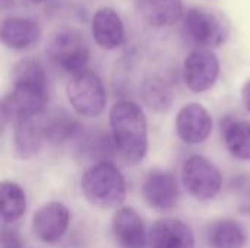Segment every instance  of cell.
<instances>
[{
    "label": "cell",
    "mask_w": 250,
    "mask_h": 248,
    "mask_svg": "<svg viewBox=\"0 0 250 248\" xmlns=\"http://www.w3.org/2000/svg\"><path fill=\"white\" fill-rule=\"evenodd\" d=\"M48 101L47 76L37 58H23L13 69V88L1 101L3 123L16 126L44 113Z\"/></svg>",
    "instance_id": "cell-1"
},
{
    "label": "cell",
    "mask_w": 250,
    "mask_h": 248,
    "mask_svg": "<svg viewBox=\"0 0 250 248\" xmlns=\"http://www.w3.org/2000/svg\"><path fill=\"white\" fill-rule=\"evenodd\" d=\"M111 137L116 153L126 164L141 162L148 152V123L133 101H120L110 110Z\"/></svg>",
    "instance_id": "cell-2"
},
{
    "label": "cell",
    "mask_w": 250,
    "mask_h": 248,
    "mask_svg": "<svg viewBox=\"0 0 250 248\" xmlns=\"http://www.w3.org/2000/svg\"><path fill=\"white\" fill-rule=\"evenodd\" d=\"M85 199L95 208L113 209L126 199V181L117 167L108 161L95 162L81 178Z\"/></svg>",
    "instance_id": "cell-3"
},
{
    "label": "cell",
    "mask_w": 250,
    "mask_h": 248,
    "mask_svg": "<svg viewBox=\"0 0 250 248\" xmlns=\"http://www.w3.org/2000/svg\"><path fill=\"white\" fill-rule=\"evenodd\" d=\"M47 56L57 69L72 76L85 70L89 47L82 32L64 26L51 34L47 42Z\"/></svg>",
    "instance_id": "cell-4"
},
{
    "label": "cell",
    "mask_w": 250,
    "mask_h": 248,
    "mask_svg": "<svg viewBox=\"0 0 250 248\" xmlns=\"http://www.w3.org/2000/svg\"><path fill=\"white\" fill-rule=\"evenodd\" d=\"M183 35L196 45L218 47L230 37V22L220 12L190 7L183 18Z\"/></svg>",
    "instance_id": "cell-5"
},
{
    "label": "cell",
    "mask_w": 250,
    "mask_h": 248,
    "mask_svg": "<svg viewBox=\"0 0 250 248\" xmlns=\"http://www.w3.org/2000/svg\"><path fill=\"white\" fill-rule=\"evenodd\" d=\"M67 99L72 108L82 117H97L104 111L107 96L100 76L91 70L72 75L67 88Z\"/></svg>",
    "instance_id": "cell-6"
},
{
    "label": "cell",
    "mask_w": 250,
    "mask_h": 248,
    "mask_svg": "<svg viewBox=\"0 0 250 248\" xmlns=\"http://www.w3.org/2000/svg\"><path fill=\"white\" fill-rule=\"evenodd\" d=\"M182 180L186 190L198 200L214 199L223 184L220 170L202 155H193L186 159L182 170Z\"/></svg>",
    "instance_id": "cell-7"
},
{
    "label": "cell",
    "mask_w": 250,
    "mask_h": 248,
    "mask_svg": "<svg viewBox=\"0 0 250 248\" xmlns=\"http://www.w3.org/2000/svg\"><path fill=\"white\" fill-rule=\"evenodd\" d=\"M220 73L218 57L207 48L193 50L183 64V79L186 86L193 92L211 89Z\"/></svg>",
    "instance_id": "cell-8"
},
{
    "label": "cell",
    "mask_w": 250,
    "mask_h": 248,
    "mask_svg": "<svg viewBox=\"0 0 250 248\" xmlns=\"http://www.w3.org/2000/svg\"><path fill=\"white\" fill-rule=\"evenodd\" d=\"M70 221L69 209L60 202L42 205L32 216L34 234L47 244H54L66 234Z\"/></svg>",
    "instance_id": "cell-9"
},
{
    "label": "cell",
    "mask_w": 250,
    "mask_h": 248,
    "mask_svg": "<svg viewBox=\"0 0 250 248\" xmlns=\"http://www.w3.org/2000/svg\"><path fill=\"white\" fill-rule=\"evenodd\" d=\"M212 117L201 104L185 105L176 118V130L179 137L188 145H201L212 133Z\"/></svg>",
    "instance_id": "cell-10"
},
{
    "label": "cell",
    "mask_w": 250,
    "mask_h": 248,
    "mask_svg": "<svg viewBox=\"0 0 250 248\" xmlns=\"http://www.w3.org/2000/svg\"><path fill=\"white\" fill-rule=\"evenodd\" d=\"M142 193L146 203L160 212L171 210L179 202V186L173 174L167 171H152L146 175Z\"/></svg>",
    "instance_id": "cell-11"
},
{
    "label": "cell",
    "mask_w": 250,
    "mask_h": 248,
    "mask_svg": "<svg viewBox=\"0 0 250 248\" xmlns=\"http://www.w3.org/2000/svg\"><path fill=\"white\" fill-rule=\"evenodd\" d=\"M151 248H195L192 229L179 219H160L149 231Z\"/></svg>",
    "instance_id": "cell-12"
},
{
    "label": "cell",
    "mask_w": 250,
    "mask_h": 248,
    "mask_svg": "<svg viewBox=\"0 0 250 248\" xmlns=\"http://www.w3.org/2000/svg\"><path fill=\"white\" fill-rule=\"evenodd\" d=\"M91 32L95 42L104 50H116L125 41L123 20L111 7H103L95 12L91 22Z\"/></svg>",
    "instance_id": "cell-13"
},
{
    "label": "cell",
    "mask_w": 250,
    "mask_h": 248,
    "mask_svg": "<svg viewBox=\"0 0 250 248\" xmlns=\"http://www.w3.org/2000/svg\"><path fill=\"white\" fill-rule=\"evenodd\" d=\"M113 235L120 248H145L146 246L144 222L132 208H122L116 212Z\"/></svg>",
    "instance_id": "cell-14"
},
{
    "label": "cell",
    "mask_w": 250,
    "mask_h": 248,
    "mask_svg": "<svg viewBox=\"0 0 250 248\" xmlns=\"http://www.w3.org/2000/svg\"><path fill=\"white\" fill-rule=\"evenodd\" d=\"M1 42L10 50H26L38 42L41 29L38 23L28 18L10 16L1 23Z\"/></svg>",
    "instance_id": "cell-15"
},
{
    "label": "cell",
    "mask_w": 250,
    "mask_h": 248,
    "mask_svg": "<svg viewBox=\"0 0 250 248\" xmlns=\"http://www.w3.org/2000/svg\"><path fill=\"white\" fill-rule=\"evenodd\" d=\"M136 7L142 19L152 28L171 26L183 13L182 0H136Z\"/></svg>",
    "instance_id": "cell-16"
},
{
    "label": "cell",
    "mask_w": 250,
    "mask_h": 248,
    "mask_svg": "<svg viewBox=\"0 0 250 248\" xmlns=\"http://www.w3.org/2000/svg\"><path fill=\"white\" fill-rule=\"evenodd\" d=\"M41 114L15 126L13 153L16 158L31 159L38 155L42 142L45 140L41 126Z\"/></svg>",
    "instance_id": "cell-17"
},
{
    "label": "cell",
    "mask_w": 250,
    "mask_h": 248,
    "mask_svg": "<svg viewBox=\"0 0 250 248\" xmlns=\"http://www.w3.org/2000/svg\"><path fill=\"white\" fill-rule=\"evenodd\" d=\"M41 126L44 137L51 145H62L79 132V121L64 108H56L47 114H41Z\"/></svg>",
    "instance_id": "cell-18"
},
{
    "label": "cell",
    "mask_w": 250,
    "mask_h": 248,
    "mask_svg": "<svg viewBox=\"0 0 250 248\" xmlns=\"http://www.w3.org/2000/svg\"><path fill=\"white\" fill-rule=\"evenodd\" d=\"M207 243L209 248H245L248 234L240 222L234 219H218L208 227Z\"/></svg>",
    "instance_id": "cell-19"
},
{
    "label": "cell",
    "mask_w": 250,
    "mask_h": 248,
    "mask_svg": "<svg viewBox=\"0 0 250 248\" xmlns=\"http://www.w3.org/2000/svg\"><path fill=\"white\" fill-rule=\"evenodd\" d=\"M223 139L229 152L243 161H250V121L227 118L221 123Z\"/></svg>",
    "instance_id": "cell-20"
},
{
    "label": "cell",
    "mask_w": 250,
    "mask_h": 248,
    "mask_svg": "<svg viewBox=\"0 0 250 248\" xmlns=\"http://www.w3.org/2000/svg\"><path fill=\"white\" fill-rule=\"evenodd\" d=\"M26 209L23 189L13 181H3L0 186V215L4 224L18 221Z\"/></svg>",
    "instance_id": "cell-21"
},
{
    "label": "cell",
    "mask_w": 250,
    "mask_h": 248,
    "mask_svg": "<svg viewBox=\"0 0 250 248\" xmlns=\"http://www.w3.org/2000/svg\"><path fill=\"white\" fill-rule=\"evenodd\" d=\"M142 98L151 110L166 111L173 102V91L164 80L151 77L142 86Z\"/></svg>",
    "instance_id": "cell-22"
},
{
    "label": "cell",
    "mask_w": 250,
    "mask_h": 248,
    "mask_svg": "<svg viewBox=\"0 0 250 248\" xmlns=\"http://www.w3.org/2000/svg\"><path fill=\"white\" fill-rule=\"evenodd\" d=\"M81 152H82V155L88 156L89 159H97V162L105 161V158L111 152H116L113 137H110L101 132L86 134L81 140Z\"/></svg>",
    "instance_id": "cell-23"
},
{
    "label": "cell",
    "mask_w": 250,
    "mask_h": 248,
    "mask_svg": "<svg viewBox=\"0 0 250 248\" xmlns=\"http://www.w3.org/2000/svg\"><path fill=\"white\" fill-rule=\"evenodd\" d=\"M0 244H1V248H22L21 237L18 235V232L12 228H6V227H3V229H1Z\"/></svg>",
    "instance_id": "cell-24"
},
{
    "label": "cell",
    "mask_w": 250,
    "mask_h": 248,
    "mask_svg": "<svg viewBox=\"0 0 250 248\" xmlns=\"http://www.w3.org/2000/svg\"><path fill=\"white\" fill-rule=\"evenodd\" d=\"M242 99H243V104L248 108V111H250V79L242 88Z\"/></svg>",
    "instance_id": "cell-25"
},
{
    "label": "cell",
    "mask_w": 250,
    "mask_h": 248,
    "mask_svg": "<svg viewBox=\"0 0 250 248\" xmlns=\"http://www.w3.org/2000/svg\"><path fill=\"white\" fill-rule=\"evenodd\" d=\"M29 1H32V3H42V1H45V0H29Z\"/></svg>",
    "instance_id": "cell-26"
}]
</instances>
